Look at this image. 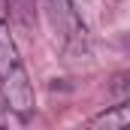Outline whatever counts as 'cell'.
Instances as JSON below:
<instances>
[{"mask_svg":"<svg viewBox=\"0 0 130 130\" xmlns=\"http://www.w3.org/2000/svg\"><path fill=\"white\" fill-rule=\"evenodd\" d=\"M0 94H3L6 109L15 115H30L36 106L33 82L24 70L21 52H18L12 33L3 21H0Z\"/></svg>","mask_w":130,"mask_h":130,"instance_id":"1","label":"cell"},{"mask_svg":"<svg viewBox=\"0 0 130 130\" xmlns=\"http://www.w3.org/2000/svg\"><path fill=\"white\" fill-rule=\"evenodd\" d=\"M97 124H112V127H127L130 124V103L118 106L115 112H103L97 118Z\"/></svg>","mask_w":130,"mask_h":130,"instance_id":"3","label":"cell"},{"mask_svg":"<svg viewBox=\"0 0 130 130\" xmlns=\"http://www.w3.org/2000/svg\"><path fill=\"white\" fill-rule=\"evenodd\" d=\"M6 121H9V115H6V112H3V106H0V127H3Z\"/></svg>","mask_w":130,"mask_h":130,"instance_id":"5","label":"cell"},{"mask_svg":"<svg viewBox=\"0 0 130 130\" xmlns=\"http://www.w3.org/2000/svg\"><path fill=\"white\" fill-rule=\"evenodd\" d=\"M52 27L61 36L64 48L70 52H88V24L82 18L79 0H45Z\"/></svg>","mask_w":130,"mask_h":130,"instance_id":"2","label":"cell"},{"mask_svg":"<svg viewBox=\"0 0 130 130\" xmlns=\"http://www.w3.org/2000/svg\"><path fill=\"white\" fill-rule=\"evenodd\" d=\"M9 6H12V15H15L24 27L33 24V0H9Z\"/></svg>","mask_w":130,"mask_h":130,"instance_id":"4","label":"cell"}]
</instances>
